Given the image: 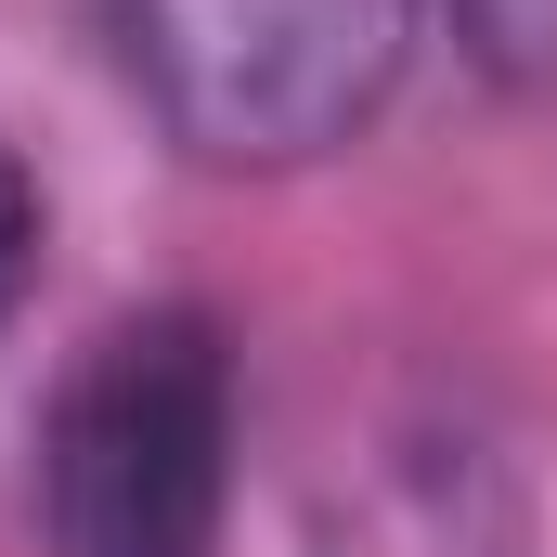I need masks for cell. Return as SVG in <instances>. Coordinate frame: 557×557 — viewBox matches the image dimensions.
<instances>
[{
	"instance_id": "cell-3",
	"label": "cell",
	"mask_w": 557,
	"mask_h": 557,
	"mask_svg": "<svg viewBox=\"0 0 557 557\" xmlns=\"http://www.w3.org/2000/svg\"><path fill=\"white\" fill-rule=\"evenodd\" d=\"M298 557H532V480L467 403L403 389L298 467Z\"/></svg>"
},
{
	"instance_id": "cell-1",
	"label": "cell",
	"mask_w": 557,
	"mask_h": 557,
	"mask_svg": "<svg viewBox=\"0 0 557 557\" xmlns=\"http://www.w3.org/2000/svg\"><path fill=\"white\" fill-rule=\"evenodd\" d=\"M428 0H117L143 117L195 169H324L416 78Z\"/></svg>"
},
{
	"instance_id": "cell-2",
	"label": "cell",
	"mask_w": 557,
	"mask_h": 557,
	"mask_svg": "<svg viewBox=\"0 0 557 557\" xmlns=\"http://www.w3.org/2000/svg\"><path fill=\"white\" fill-rule=\"evenodd\" d=\"M234 506V350L195 298L117 311L39 416L52 557H208Z\"/></svg>"
},
{
	"instance_id": "cell-4",
	"label": "cell",
	"mask_w": 557,
	"mask_h": 557,
	"mask_svg": "<svg viewBox=\"0 0 557 557\" xmlns=\"http://www.w3.org/2000/svg\"><path fill=\"white\" fill-rule=\"evenodd\" d=\"M26 273H39V182H26V156L0 143V311L26 298Z\"/></svg>"
}]
</instances>
